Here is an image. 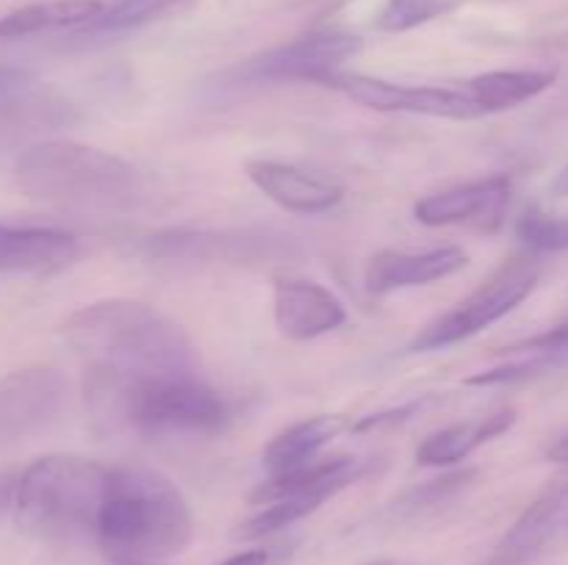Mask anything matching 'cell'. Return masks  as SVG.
Here are the masks:
<instances>
[{
    "instance_id": "cell-32",
    "label": "cell",
    "mask_w": 568,
    "mask_h": 565,
    "mask_svg": "<svg viewBox=\"0 0 568 565\" xmlns=\"http://www.w3.org/2000/svg\"><path fill=\"white\" fill-rule=\"evenodd\" d=\"M552 192L558 194V197H568V166L564 172H560L558 177H555V183H552Z\"/></svg>"
},
{
    "instance_id": "cell-16",
    "label": "cell",
    "mask_w": 568,
    "mask_h": 565,
    "mask_svg": "<svg viewBox=\"0 0 568 565\" xmlns=\"http://www.w3.org/2000/svg\"><path fill=\"white\" fill-rule=\"evenodd\" d=\"M469 264L460 247L427 249V253H397L383 249L366 266V288L369 294H392L399 288L430 286L444 280Z\"/></svg>"
},
{
    "instance_id": "cell-2",
    "label": "cell",
    "mask_w": 568,
    "mask_h": 565,
    "mask_svg": "<svg viewBox=\"0 0 568 565\" xmlns=\"http://www.w3.org/2000/svg\"><path fill=\"white\" fill-rule=\"evenodd\" d=\"M192 510L175 482L144 465H114L94 541L109 559L161 563L192 541Z\"/></svg>"
},
{
    "instance_id": "cell-12",
    "label": "cell",
    "mask_w": 568,
    "mask_h": 565,
    "mask_svg": "<svg viewBox=\"0 0 568 565\" xmlns=\"http://www.w3.org/2000/svg\"><path fill=\"white\" fill-rule=\"evenodd\" d=\"M78 255L81 242L70 230L0 222V275H55L70 269Z\"/></svg>"
},
{
    "instance_id": "cell-35",
    "label": "cell",
    "mask_w": 568,
    "mask_h": 565,
    "mask_svg": "<svg viewBox=\"0 0 568 565\" xmlns=\"http://www.w3.org/2000/svg\"><path fill=\"white\" fill-rule=\"evenodd\" d=\"M566 321H568V319H566Z\"/></svg>"
},
{
    "instance_id": "cell-6",
    "label": "cell",
    "mask_w": 568,
    "mask_h": 565,
    "mask_svg": "<svg viewBox=\"0 0 568 565\" xmlns=\"http://www.w3.org/2000/svg\"><path fill=\"white\" fill-rule=\"evenodd\" d=\"M541 277V260L536 253H519L505 260L477 291H471L464 302L455 305L449 314L438 316L410 341V352H433V349L453 347L464 338L477 336L491 327L510 310L519 308Z\"/></svg>"
},
{
    "instance_id": "cell-14",
    "label": "cell",
    "mask_w": 568,
    "mask_h": 565,
    "mask_svg": "<svg viewBox=\"0 0 568 565\" xmlns=\"http://www.w3.org/2000/svg\"><path fill=\"white\" fill-rule=\"evenodd\" d=\"M247 177L261 194L292 214H325L336 208L344 197V188L336 181H327L300 166L281 164V161H247Z\"/></svg>"
},
{
    "instance_id": "cell-26",
    "label": "cell",
    "mask_w": 568,
    "mask_h": 565,
    "mask_svg": "<svg viewBox=\"0 0 568 565\" xmlns=\"http://www.w3.org/2000/svg\"><path fill=\"white\" fill-rule=\"evenodd\" d=\"M475 476H477V471H455V474L438 476V480L425 482V485L410 487V491H405L403 496L394 502V513L416 515V513H422V510L436 507V504L447 502V499H453L455 493L464 491V487L469 485Z\"/></svg>"
},
{
    "instance_id": "cell-8",
    "label": "cell",
    "mask_w": 568,
    "mask_h": 565,
    "mask_svg": "<svg viewBox=\"0 0 568 565\" xmlns=\"http://www.w3.org/2000/svg\"><path fill=\"white\" fill-rule=\"evenodd\" d=\"M64 404L67 377L55 366H28L0 377V446L53 427Z\"/></svg>"
},
{
    "instance_id": "cell-1",
    "label": "cell",
    "mask_w": 568,
    "mask_h": 565,
    "mask_svg": "<svg viewBox=\"0 0 568 565\" xmlns=\"http://www.w3.org/2000/svg\"><path fill=\"white\" fill-rule=\"evenodd\" d=\"M61 338L87 366L114 371L131 382L192 374L194 369L186 330L136 299H103L72 310L61 321Z\"/></svg>"
},
{
    "instance_id": "cell-4",
    "label": "cell",
    "mask_w": 568,
    "mask_h": 565,
    "mask_svg": "<svg viewBox=\"0 0 568 565\" xmlns=\"http://www.w3.org/2000/svg\"><path fill=\"white\" fill-rule=\"evenodd\" d=\"M22 194L42 203L98 205L128 197L136 170L125 158L78 142H39L14 161Z\"/></svg>"
},
{
    "instance_id": "cell-10",
    "label": "cell",
    "mask_w": 568,
    "mask_h": 565,
    "mask_svg": "<svg viewBox=\"0 0 568 565\" xmlns=\"http://www.w3.org/2000/svg\"><path fill=\"white\" fill-rule=\"evenodd\" d=\"M510 203V177L491 175L486 181L460 183L444 192L427 194L414 205L416 222L427 227L469 225L494 233L505 219Z\"/></svg>"
},
{
    "instance_id": "cell-30",
    "label": "cell",
    "mask_w": 568,
    "mask_h": 565,
    "mask_svg": "<svg viewBox=\"0 0 568 565\" xmlns=\"http://www.w3.org/2000/svg\"><path fill=\"white\" fill-rule=\"evenodd\" d=\"M14 491H17V476L14 474L0 476V515H3L6 510L14 507Z\"/></svg>"
},
{
    "instance_id": "cell-25",
    "label": "cell",
    "mask_w": 568,
    "mask_h": 565,
    "mask_svg": "<svg viewBox=\"0 0 568 565\" xmlns=\"http://www.w3.org/2000/svg\"><path fill=\"white\" fill-rule=\"evenodd\" d=\"M458 3L460 0H388L377 17V28L388 33L410 31V28L447 14Z\"/></svg>"
},
{
    "instance_id": "cell-28",
    "label": "cell",
    "mask_w": 568,
    "mask_h": 565,
    "mask_svg": "<svg viewBox=\"0 0 568 565\" xmlns=\"http://www.w3.org/2000/svg\"><path fill=\"white\" fill-rule=\"evenodd\" d=\"M33 86H37L33 72L0 64V109H11V105L22 103L33 92Z\"/></svg>"
},
{
    "instance_id": "cell-24",
    "label": "cell",
    "mask_w": 568,
    "mask_h": 565,
    "mask_svg": "<svg viewBox=\"0 0 568 565\" xmlns=\"http://www.w3.org/2000/svg\"><path fill=\"white\" fill-rule=\"evenodd\" d=\"M516 236L536 255L564 253L568 249V214H549L532 205L516 219Z\"/></svg>"
},
{
    "instance_id": "cell-3",
    "label": "cell",
    "mask_w": 568,
    "mask_h": 565,
    "mask_svg": "<svg viewBox=\"0 0 568 565\" xmlns=\"http://www.w3.org/2000/svg\"><path fill=\"white\" fill-rule=\"evenodd\" d=\"M109 465L72 454H48L17 476L14 521L37 541L92 535L109 485Z\"/></svg>"
},
{
    "instance_id": "cell-15",
    "label": "cell",
    "mask_w": 568,
    "mask_h": 565,
    "mask_svg": "<svg viewBox=\"0 0 568 565\" xmlns=\"http://www.w3.org/2000/svg\"><path fill=\"white\" fill-rule=\"evenodd\" d=\"M564 526H568V482L541 493L483 565H530Z\"/></svg>"
},
{
    "instance_id": "cell-22",
    "label": "cell",
    "mask_w": 568,
    "mask_h": 565,
    "mask_svg": "<svg viewBox=\"0 0 568 565\" xmlns=\"http://www.w3.org/2000/svg\"><path fill=\"white\" fill-rule=\"evenodd\" d=\"M197 0H116V3L105 6L89 25L81 28V33L94 37V33H120L142 28L148 22L164 20V17L186 11Z\"/></svg>"
},
{
    "instance_id": "cell-7",
    "label": "cell",
    "mask_w": 568,
    "mask_h": 565,
    "mask_svg": "<svg viewBox=\"0 0 568 565\" xmlns=\"http://www.w3.org/2000/svg\"><path fill=\"white\" fill-rule=\"evenodd\" d=\"M364 42L361 37L338 28H322L305 37L292 39L286 44L253 55L236 70L231 78L236 83H281V81H308L322 83L327 75L338 72L344 61L361 53Z\"/></svg>"
},
{
    "instance_id": "cell-29",
    "label": "cell",
    "mask_w": 568,
    "mask_h": 565,
    "mask_svg": "<svg viewBox=\"0 0 568 565\" xmlns=\"http://www.w3.org/2000/svg\"><path fill=\"white\" fill-rule=\"evenodd\" d=\"M266 563H270V554H266L264 548H250V552L233 554V557H227L222 565H266Z\"/></svg>"
},
{
    "instance_id": "cell-21",
    "label": "cell",
    "mask_w": 568,
    "mask_h": 565,
    "mask_svg": "<svg viewBox=\"0 0 568 565\" xmlns=\"http://www.w3.org/2000/svg\"><path fill=\"white\" fill-rule=\"evenodd\" d=\"M555 70H497L471 78L466 94L480 105L486 114L491 111L516 109L527 100L538 97L555 83Z\"/></svg>"
},
{
    "instance_id": "cell-19",
    "label": "cell",
    "mask_w": 568,
    "mask_h": 565,
    "mask_svg": "<svg viewBox=\"0 0 568 565\" xmlns=\"http://www.w3.org/2000/svg\"><path fill=\"white\" fill-rule=\"evenodd\" d=\"M516 424V410H497L483 419L460 421V424L444 427V430L433 432L416 449V460L419 465H453L458 460L469 458L477 446L488 443L491 438H499Z\"/></svg>"
},
{
    "instance_id": "cell-27",
    "label": "cell",
    "mask_w": 568,
    "mask_h": 565,
    "mask_svg": "<svg viewBox=\"0 0 568 565\" xmlns=\"http://www.w3.org/2000/svg\"><path fill=\"white\" fill-rule=\"evenodd\" d=\"M436 397H422L414 399V402L403 404V408H394V410H381V413H369L364 419L353 421V432H381V430H392V427L405 424L408 419H414L416 413L427 408Z\"/></svg>"
},
{
    "instance_id": "cell-20",
    "label": "cell",
    "mask_w": 568,
    "mask_h": 565,
    "mask_svg": "<svg viewBox=\"0 0 568 565\" xmlns=\"http://www.w3.org/2000/svg\"><path fill=\"white\" fill-rule=\"evenodd\" d=\"M105 9L103 0H44L0 17V39H26L59 28H83Z\"/></svg>"
},
{
    "instance_id": "cell-34",
    "label": "cell",
    "mask_w": 568,
    "mask_h": 565,
    "mask_svg": "<svg viewBox=\"0 0 568 565\" xmlns=\"http://www.w3.org/2000/svg\"><path fill=\"white\" fill-rule=\"evenodd\" d=\"M375 565H394V563H375Z\"/></svg>"
},
{
    "instance_id": "cell-31",
    "label": "cell",
    "mask_w": 568,
    "mask_h": 565,
    "mask_svg": "<svg viewBox=\"0 0 568 565\" xmlns=\"http://www.w3.org/2000/svg\"><path fill=\"white\" fill-rule=\"evenodd\" d=\"M547 458L552 460V463L568 465V432H566V435H560L558 441H555L552 446L547 449Z\"/></svg>"
},
{
    "instance_id": "cell-11",
    "label": "cell",
    "mask_w": 568,
    "mask_h": 565,
    "mask_svg": "<svg viewBox=\"0 0 568 565\" xmlns=\"http://www.w3.org/2000/svg\"><path fill=\"white\" fill-rule=\"evenodd\" d=\"M153 258L225 260V264H281L288 247L270 236H231L205 230H164L144 242Z\"/></svg>"
},
{
    "instance_id": "cell-9",
    "label": "cell",
    "mask_w": 568,
    "mask_h": 565,
    "mask_svg": "<svg viewBox=\"0 0 568 565\" xmlns=\"http://www.w3.org/2000/svg\"><path fill=\"white\" fill-rule=\"evenodd\" d=\"M320 86L338 89L355 103L372 111H405V114L444 116V120H475L486 111L466 92L442 86H403V83L383 81V78L361 75V72H333Z\"/></svg>"
},
{
    "instance_id": "cell-5",
    "label": "cell",
    "mask_w": 568,
    "mask_h": 565,
    "mask_svg": "<svg viewBox=\"0 0 568 565\" xmlns=\"http://www.w3.org/2000/svg\"><path fill=\"white\" fill-rule=\"evenodd\" d=\"M120 424L131 427L139 435H214L225 430L227 404L194 374L136 382L120 377Z\"/></svg>"
},
{
    "instance_id": "cell-13",
    "label": "cell",
    "mask_w": 568,
    "mask_h": 565,
    "mask_svg": "<svg viewBox=\"0 0 568 565\" xmlns=\"http://www.w3.org/2000/svg\"><path fill=\"white\" fill-rule=\"evenodd\" d=\"M272 305L281 332L294 341L325 336L347 321V308L342 299L314 280L277 277L272 288Z\"/></svg>"
},
{
    "instance_id": "cell-18",
    "label": "cell",
    "mask_w": 568,
    "mask_h": 565,
    "mask_svg": "<svg viewBox=\"0 0 568 565\" xmlns=\"http://www.w3.org/2000/svg\"><path fill=\"white\" fill-rule=\"evenodd\" d=\"M353 430V421L344 413H322L314 419H305L300 424L286 427L283 432H277L264 449V469L270 471V476L288 474V471H297L303 465L314 463L316 454L338 438L342 432Z\"/></svg>"
},
{
    "instance_id": "cell-23",
    "label": "cell",
    "mask_w": 568,
    "mask_h": 565,
    "mask_svg": "<svg viewBox=\"0 0 568 565\" xmlns=\"http://www.w3.org/2000/svg\"><path fill=\"white\" fill-rule=\"evenodd\" d=\"M325 504V499L320 496H281L275 502L261 504V513H255L253 518L244 521L239 526L236 535L242 541H258V537H270L275 532L286 530V526L297 524L300 518L311 515L314 510H320Z\"/></svg>"
},
{
    "instance_id": "cell-33",
    "label": "cell",
    "mask_w": 568,
    "mask_h": 565,
    "mask_svg": "<svg viewBox=\"0 0 568 565\" xmlns=\"http://www.w3.org/2000/svg\"><path fill=\"white\" fill-rule=\"evenodd\" d=\"M120 565H164V563H120Z\"/></svg>"
},
{
    "instance_id": "cell-17",
    "label": "cell",
    "mask_w": 568,
    "mask_h": 565,
    "mask_svg": "<svg viewBox=\"0 0 568 565\" xmlns=\"http://www.w3.org/2000/svg\"><path fill=\"white\" fill-rule=\"evenodd\" d=\"M364 471V460L349 458V454L314 460V463L303 465V469L270 476L266 482H261L253 491V496H250V502L266 504L275 502V499L281 496H320L327 502V499L336 496L338 491H344V487L353 485L355 480H361Z\"/></svg>"
}]
</instances>
